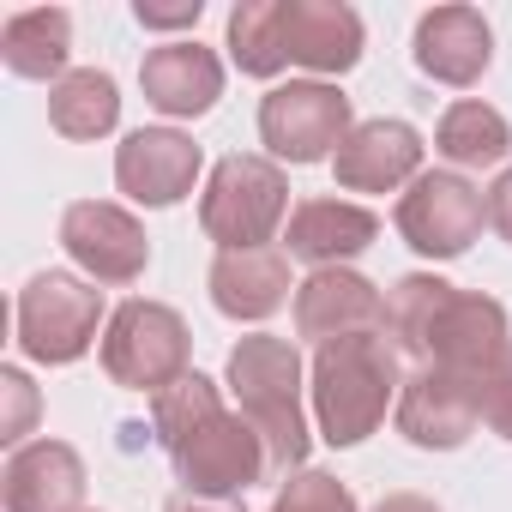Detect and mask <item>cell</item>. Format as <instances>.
Listing matches in <instances>:
<instances>
[{"mask_svg": "<svg viewBox=\"0 0 512 512\" xmlns=\"http://www.w3.org/2000/svg\"><path fill=\"white\" fill-rule=\"evenodd\" d=\"M398 392V344H386V332H356L314 350V416L332 446L368 440Z\"/></svg>", "mask_w": 512, "mask_h": 512, "instance_id": "6da1fadb", "label": "cell"}, {"mask_svg": "<svg viewBox=\"0 0 512 512\" xmlns=\"http://www.w3.org/2000/svg\"><path fill=\"white\" fill-rule=\"evenodd\" d=\"M229 386L241 398V416L260 428L272 476H290L308 458V416H302V356L290 338L253 332L229 350Z\"/></svg>", "mask_w": 512, "mask_h": 512, "instance_id": "7a4b0ae2", "label": "cell"}, {"mask_svg": "<svg viewBox=\"0 0 512 512\" xmlns=\"http://www.w3.org/2000/svg\"><path fill=\"white\" fill-rule=\"evenodd\" d=\"M284 217H290V181H284L278 163H266V157H223L211 169L205 199H199V223L217 241V253L266 247Z\"/></svg>", "mask_w": 512, "mask_h": 512, "instance_id": "3957f363", "label": "cell"}, {"mask_svg": "<svg viewBox=\"0 0 512 512\" xmlns=\"http://www.w3.org/2000/svg\"><path fill=\"white\" fill-rule=\"evenodd\" d=\"M97 320H103V290L79 284L73 272H37L13 308L19 350L31 362H49V368L79 362L97 344Z\"/></svg>", "mask_w": 512, "mask_h": 512, "instance_id": "277c9868", "label": "cell"}, {"mask_svg": "<svg viewBox=\"0 0 512 512\" xmlns=\"http://www.w3.org/2000/svg\"><path fill=\"white\" fill-rule=\"evenodd\" d=\"M103 368L127 392H163L187 374V326L163 302H121L103 332Z\"/></svg>", "mask_w": 512, "mask_h": 512, "instance_id": "5b68a950", "label": "cell"}, {"mask_svg": "<svg viewBox=\"0 0 512 512\" xmlns=\"http://www.w3.org/2000/svg\"><path fill=\"white\" fill-rule=\"evenodd\" d=\"M175 476L187 494H205V500H235L247 494L253 482L272 476V458H266V440L247 416H211L205 428H193L175 452Z\"/></svg>", "mask_w": 512, "mask_h": 512, "instance_id": "8992f818", "label": "cell"}, {"mask_svg": "<svg viewBox=\"0 0 512 512\" xmlns=\"http://www.w3.org/2000/svg\"><path fill=\"white\" fill-rule=\"evenodd\" d=\"M260 139L290 163L338 157V145L350 139V97L338 85H314V79L278 85L260 103Z\"/></svg>", "mask_w": 512, "mask_h": 512, "instance_id": "52a82bcc", "label": "cell"}, {"mask_svg": "<svg viewBox=\"0 0 512 512\" xmlns=\"http://www.w3.org/2000/svg\"><path fill=\"white\" fill-rule=\"evenodd\" d=\"M482 217H488V199L452 169L416 175L410 193L398 199V229H404V241L416 253H428V260H458V253L482 235Z\"/></svg>", "mask_w": 512, "mask_h": 512, "instance_id": "ba28073f", "label": "cell"}, {"mask_svg": "<svg viewBox=\"0 0 512 512\" xmlns=\"http://www.w3.org/2000/svg\"><path fill=\"white\" fill-rule=\"evenodd\" d=\"M422 368H452L464 380H482L488 368H500L512 356V332H506V308L494 296L476 290H452L422 338Z\"/></svg>", "mask_w": 512, "mask_h": 512, "instance_id": "9c48e42d", "label": "cell"}, {"mask_svg": "<svg viewBox=\"0 0 512 512\" xmlns=\"http://www.w3.org/2000/svg\"><path fill=\"white\" fill-rule=\"evenodd\" d=\"M61 247L73 253V266H85L97 284H133L151 266V241L133 211L109 199H79L61 217Z\"/></svg>", "mask_w": 512, "mask_h": 512, "instance_id": "30bf717a", "label": "cell"}, {"mask_svg": "<svg viewBox=\"0 0 512 512\" xmlns=\"http://www.w3.org/2000/svg\"><path fill=\"white\" fill-rule=\"evenodd\" d=\"M482 422V398L476 380L452 374V368H416L398 392V434L422 452H452L476 434Z\"/></svg>", "mask_w": 512, "mask_h": 512, "instance_id": "8fae6325", "label": "cell"}, {"mask_svg": "<svg viewBox=\"0 0 512 512\" xmlns=\"http://www.w3.org/2000/svg\"><path fill=\"white\" fill-rule=\"evenodd\" d=\"M199 181V145L175 127H139L115 151V187L139 205H175Z\"/></svg>", "mask_w": 512, "mask_h": 512, "instance_id": "7c38bea8", "label": "cell"}, {"mask_svg": "<svg viewBox=\"0 0 512 512\" xmlns=\"http://www.w3.org/2000/svg\"><path fill=\"white\" fill-rule=\"evenodd\" d=\"M356 332H386V302L362 272L326 266L296 290V338L308 344H338Z\"/></svg>", "mask_w": 512, "mask_h": 512, "instance_id": "4fadbf2b", "label": "cell"}, {"mask_svg": "<svg viewBox=\"0 0 512 512\" xmlns=\"http://www.w3.org/2000/svg\"><path fill=\"white\" fill-rule=\"evenodd\" d=\"M7 512H85V464L67 440H31L0 470Z\"/></svg>", "mask_w": 512, "mask_h": 512, "instance_id": "5bb4252c", "label": "cell"}, {"mask_svg": "<svg viewBox=\"0 0 512 512\" xmlns=\"http://www.w3.org/2000/svg\"><path fill=\"white\" fill-rule=\"evenodd\" d=\"M332 169H338V187H350V193H392V187L416 181V169H422V139H416V127H404V121H362V127H350V139L338 145Z\"/></svg>", "mask_w": 512, "mask_h": 512, "instance_id": "9a60e30c", "label": "cell"}, {"mask_svg": "<svg viewBox=\"0 0 512 512\" xmlns=\"http://www.w3.org/2000/svg\"><path fill=\"white\" fill-rule=\"evenodd\" d=\"M494 61V31L476 7H434L416 25V67L440 85H476Z\"/></svg>", "mask_w": 512, "mask_h": 512, "instance_id": "2e32d148", "label": "cell"}, {"mask_svg": "<svg viewBox=\"0 0 512 512\" xmlns=\"http://www.w3.org/2000/svg\"><path fill=\"white\" fill-rule=\"evenodd\" d=\"M139 85H145V103L175 115V121H193L205 115L217 97H223V61L205 49V43H163L145 55L139 67Z\"/></svg>", "mask_w": 512, "mask_h": 512, "instance_id": "e0dca14e", "label": "cell"}, {"mask_svg": "<svg viewBox=\"0 0 512 512\" xmlns=\"http://www.w3.org/2000/svg\"><path fill=\"white\" fill-rule=\"evenodd\" d=\"M380 235V217L356 199H302L290 211V229H284V247L290 260H308L314 272L326 266H344Z\"/></svg>", "mask_w": 512, "mask_h": 512, "instance_id": "ac0fdd59", "label": "cell"}, {"mask_svg": "<svg viewBox=\"0 0 512 512\" xmlns=\"http://www.w3.org/2000/svg\"><path fill=\"white\" fill-rule=\"evenodd\" d=\"M211 302L229 320H272L290 302V253L278 247H235L211 260Z\"/></svg>", "mask_w": 512, "mask_h": 512, "instance_id": "d6986e66", "label": "cell"}, {"mask_svg": "<svg viewBox=\"0 0 512 512\" xmlns=\"http://www.w3.org/2000/svg\"><path fill=\"white\" fill-rule=\"evenodd\" d=\"M284 55L308 73H350L362 61V19L344 0H284Z\"/></svg>", "mask_w": 512, "mask_h": 512, "instance_id": "ffe728a7", "label": "cell"}, {"mask_svg": "<svg viewBox=\"0 0 512 512\" xmlns=\"http://www.w3.org/2000/svg\"><path fill=\"white\" fill-rule=\"evenodd\" d=\"M67 55H73V19L61 7H31L0 25V61L19 79H67Z\"/></svg>", "mask_w": 512, "mask_h": 512, "instance_id": "44dd1931", "label": "cell"}, {"mask_svg": "<svg viewBox=\"0 0 512 512\" xmlns=\"http://www.w3.org/2000/svg\"><path fill=\"white\" fill-rule=\"evenodd\" d=\"M115 121H121V91L97 67H79L49 91V127L61 139H103L115 133Z\"/></svg>", "mask_w": 512, "mask_h": 512, "instance_id": "7402d4cb", "label": "cell"}, {"mask_svg": "<svg viewBox=\"0 0 512 512\" xmlns=\"http://www.w3.org/2000/svg\"><path fill=\"white\" fill-rule=\"evenodd\" d=\"M506 145H512V127L488 103H452L434 127V151L458 169H488V163L506 157Z\"/></svg>", "mask_w": 512, "mask_h": 512, "instance_id": "603a6c76", "label": "cell"}, {"mask_svg": "<svg viewBox=\"0 0 512 512\" xmlns=\"http://www.w3.org/2000/svg\"><path fill=\"white\" fill-rule=\"evenodd\" d=\"M229 55L253 79L284 73L290 67V55H284V0H241L229 13Z\"/></svg>", "mask_w": 512, "mask_h": 512, "instance_id": "cb8c5ba5", "label": "cell"}, {"mask_svg": "<svg viewBox=\"0 0 512 512\" xmlns=\"http://www.w3.org/2000/svg\"><path fill=\"white\" fill-rule=\"evenodd\" d=\"M211 416H223V398H217V380H205V374H181L175 386H163L157 398H151V428H157V440H163V452H175L193 428H205Z\"/></svg>", "mask_w": 512, "mask_h": 512, "instance_id": "d4e9b609", "label": "cell"}, {"mask_svg": "<svg viewBox=\"0 0 512 512\" xmlns=\"http://www.w3.org/2000/svg\"><path fill=\"white\" fill-rule=\"evenodd\" d=\"M446 296H452V284H446V278H428V272L398 278V284H392V296H386V338H392L404 356H416Z\"/></svg>", "mask_w": 512, "mask_h": 512, "instance_id": "484cf974", "label": "cell"}, {"mask_svg": "<svg viewBox=\"0 0 512 512\" xmlns=\"http://www.w3.org/2000/svg\"><path fill=\"white\" fill-rule=\"evenodd\" d=\"M272 512H356V494H350L338 476H326V470H296V476L278 488Z\"/></svg>", "mask_w": 512, "mask_h": 512, "instance_id": "4316f807", "label": "cell"}, {"mask_svg": "<svg viewBox=\"0 0 512 512\" xmlns=\"http://www.w3.org/2000/svg\"><path fill=\"white\" fill-rule=\"evenodd\" d=\"M37 422V386L19 368H0V440H25Z\"/></svg>", "mask_w": 512, "mask_h": 512, "instance_id": "83f0119b", "label": "cell"}, {"mask_svg": "<svg viewBox=\"0 0 512 512\" xmlns=\"http://www.w3.org/2000/svg\"><path fill=\"white\" fill-rule=\"evenodd\" d=\"M476 398H482V422H488L500 440H512V356L476 380Z\"/></svg>", "mask_w": 512, "mask_h": 512, "instance_id": "f1b7e54d", "label": "cell"}, {"mask_svg": "<svg viewBox=\"0 0 512 512\" xmlns=\"http://www.w3.org/2000/svg\"><path fill=\"white\" fill-rule=\"evenodd\" d=\"M199 0H175V7H157V0H139L133 7V19L145 25V31H181V25H199Z\"/></svg>", "mask_w": 512, "mask_h": 512, "instance_id": "f546056e", "label": "cell"}, {"mask_svg": "<svg viewBox=\"0 0 512 512\" xmlns=\"http://www.w3.org/2000/svg\"><path fill=\"white\" fill-rule=\"evenodd\" d=\"M488 223H494L500 241H512V169L488 187Z\"/></svg>", "mask_w": 512, "mask_h": 512, "instance_id": "4dcf8cb0", "label": "cell"}, {"mask_svg": "<svg viewBox=\"0 0 512 512\" xmlns=\"http://www.w3.org/2000/svg\"><path fill=\"white\" fill-rule=\"evenodd\" d=\"M163 512H241L235 500H205V494H175Z\"/></svg>", "mask_w": 512, "mask_h": 512, "instance_id": "1f68e13d", "label": "cell"}, {"mask_svg": "<svg viewBox=\"0 0 512 512\" xmlns=\"http://www.w3.org/2000/svg\"><path fill=\"white\" fill-rule=\"evenodd\" d=\"M374 512H440V506H434L428 494H386Z\"/></svg>", "mask_w": 512, "mask_h": 512, "instance_id": "d6a6232c", "label": "cell"}]
</instances>
